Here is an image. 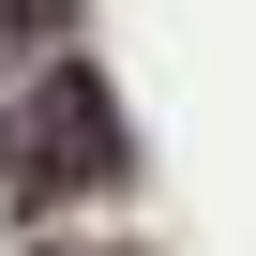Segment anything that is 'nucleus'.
Instances as JSON below:
<instances>
[{"mask_svg": "<svg viewBox=\"0 0 256 256\" xmlns=\"http://www.w3.org/2000/svg\"><path fill=\"white\" fill-rule=\"evenodd\" d=\"M0 181H16V211H90L136 181V120H120V90L60 46L16 76V106H0Z\"/></svg>", "mask_w": 256, "mask_h": 256, "instance_id": "nucleus-1", "label": "nucleus"}, {"mask_svg": "<svg viewBox=\"0 0 256 256\" xmlns=\"http://www.w3.org/2000/svg\"><path fill=\"white\" fill-rule=\"evenodd\" d=\"M76 30V0H0V60H16V46H60Z\"/></svg>", "mask_w": 256, "mask_h": 256, "instance_id": "nucleus-2", "label": "nucleus"}, {"mask_svg": "<svg viewBox=\"0 0 256 256\" xmlns=\"http://www.w3.org/2000/svg\"><path fill=\"white\" fill-rule=\"evenodd\" d=\"M46 256H120V241H46Z\"/></svg>", "mask_w": 256, "mask_h": 256, "instance_id": "nucleus-3", "label": "nucleus"}]
</instances>
